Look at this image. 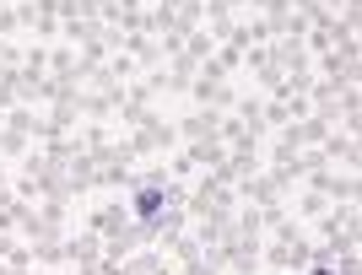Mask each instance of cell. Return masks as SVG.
Wrapping results in <instances>:
<instances>
[{"mask_svg":"<svg viewBox=\"0 0 362 275\" xmlns=\"http://www.w3.org/2000/svg\"><path fill=\"white\" fill-rule=\"evenodd\" d=\"M319 275H330V270H319Z\"/></svg>","mask_w":362,"mask_h":275,"instance_id":"obj_2","label":"cell"},{"mask_svg":"<svg viewBox=\"0 0 362 275\" xmlns=\"http://www.w3.org/2000/svg\"><path fill=\"white\" fill-rule=\"evenodd\" d=\"M136 211H141V221H151V216L163 211V189H141V200H136Z\"/></svg>","mask_w":362,"mask_h":275,"instance_id":"obj_1","label":"cell"}]
</instances>
